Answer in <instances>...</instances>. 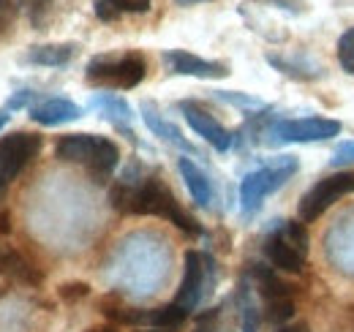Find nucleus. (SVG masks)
I'll use <instances>...</instances> for the list:
<instances>
[{
	"label": "nucleus",
	"mask_w": 354,
	"mask_h": 332,
	"mask_svg": "<svg viewBox=\"0 0 354 332\" xmlns=\"http://www.w3.org/2000/svg\"><path fill=\"white\" fill-rule=\"evenodd\" d=\"M262 253H265L267 264L281 270V273H292L300 275L306 270V259H308V232L303 226V221H272L267 226L265 240H262Z\"/></svg>",
	"instance_id": "5"
},
{
	"label": "nucleus",
	"mask_w": 354,
	"mask_h": 332,
	"mask_svg": "<svg viewBox=\"0 0 354 332\" xmlns=\"http://www.w3.org/2000/svg\"><path fill=\"white\" fill-rule=\"evenodd\" d=\"M142 332H175V330H158V327H147V330H142Z\"/></svg>",
	"instance_id": "37"
},
{
	"label": "nucleus",
	"mask_w": 354,
	"mask_h": 332,
	"mask_svg": "<svg viewBox=\"0 0 354 332\" xmlns=\"http://www.w3.org/2000/svg\"><path fill=\"white\" fill-rule=\"evenodd\" d=\"M177 172H180V177H183V183H185L191 199L196 202V208H205V210L213 208L216 191H213V183H210V177L205 174V169L196 164L194 158L180 156V158H177Z\"/></svg>",
	"instance_id": "19"
},
{
	"label": "nucleus",
	"mask_w": 354,
	"mask_h": 332,
	"mask_svg": "<svg viewBox=\"0 0 354 332\" xmlns=\"http://www.w3.org/2000/svg\"><path fill=\"white\" fill-rule=\"evenodd\" d=\"M254 3L270 6V8H278V11H286V14H292V17L308 11V3H306V0H254Z\"/></svg>",
	"instance_id": "27"
},
{
	"label": "nucleus",
	"mask_w": 354,
	"mask_h": 332,
	"mask_svg": "<svg viewBox=\"0 0 354 332\" xmlns=\"http://www.w3.org/2000/svg\"><path fill=\"white\" fill-rule=\"evenodd\" d=\"M164 68L172 77H194V80H226L232 74L229 63L223 60H207L188 49H164L161 52Z\"/></svg>",
	"instance_id": "12"
},
{
	"label": "nucleus",
	"mask_w": 354,
	"mask_h": 332,
	"mask_svg": "<svg viewBox=\"0 0 354 332\" xmlns=\"http://www.w3.org/2000/svg\"><path fill=\"white\" fill-rule=\"evenodd\" d=\"M147 77V57L142 52H101L85 66V82L95 90H133Z\"/></svg>",
	"instance_id": "4"
},
{
	"label": "nucleus",
	"mask_w": 354,
	"mask_h": 332,
	"mask_svg": "<svg viewBox=\"0 0 354 332\" xmlns=\"http://www.w3.org/2000/svg\"><path fill=\"white\" fill-rule=\"evenodd\" d=\"M177 109L185 118V123L191 125V131L196 136H202L216 153H229L234 147V133L226 125L218 123L202 104H196V101H177Z\"/></svg>",
	"instance_id": "13"
},
{
	"label": "nucleus",
	"mask_w": 354,
	"mask_h": 332,
	"mask_svg": "<svg viewBox=\"0 0 354 332\" xmlns=\"http://www.w3.org/2000/svg\"><path fill=\"white\" fill-rule=\"evenodd\" d=\"M172 275V248L153 232H133L118 243L106 264V281L118 294L150 299L167 286Z\"/></svg>",
	"instance_id": "1"
},
{
	"label": "nucleus",
	"mask_w": 354,
	"mask_h": 332,
	"mask_svg": "<svg viewBox=\"0 0 354 332\" xmlns=\"http://www.w3.org/2000/svg\"><path fill=\"white\" fill-rule=\"evenodd\" d=\"M275 332H310V327L306 322H297V324H286V327H278Z\"/></svg>",
	"instance_id": "31"
},
{
	"label": "nucleus",
	"mask_w": 354,
	"mask_h": 332,
	"mask_svg": "<svg viewBox=\"0 0 354 332\" xmlns=\"http://www.w3.org/2000/svg\"><path fill=\"white\" fill-rule=\"evenodd\" d=\"M80 44L77 42H55V44H33L22 52L19 63L25 66H39V68H66L68 63H74V57L80 55Z\"/></svg>",
	"instance_id": "16"
},
{
	"label": "nucleus",
	"mask_w": 354,
	"mask_h": 332,
	"mask_svg": "<svg viewBox=\"0 0 354 332\" xmlns=\"http://www.w3.org/2000/svg\"><path fill=\"white\" fill-rule=\"evenodd\" d=\"M267 66L278 74L295 80V82H316L324 77V66L316 63L308 55H283V52H267Z\"/></svg>",
	"instance_id": "18"
},
{
	"label": "nucleus",
	"mask_w": 354,
	"mask_h": 332,
	"mask_svg": "<svg viewBox=\"0 0 354 332\" xmlns=\"http://www.w3.org/2000/svg\"><path fill=\"white\" fill-rule=\"evenodd\" d=\"M300 169V161L295 156H275L267 158L262 166H257L254 172H248L240 180V212L243 218H254L270 194H275L278 188H283Z\"/></svg>",
	"instance_id": "6"
},
{
	"label": "nucleus",
	"mask_w": 354,
	"mask_h": 332,
	"mask_svg": "<svg viewBox=\"0 0 354 332\" xmlns=\"http://www.w3.org/2000/svg\"><path fill=\"white\" fill-rule=\"evenodd\" d=\"M55 158L82 166L95 183H106L120 164V147L98 133H66L55 145Z\"/></svg>",
	"instance_id": "3"
},
{
	"label": "nucleus",
	"mask_w": 354,
	"mask_h": 332,
	"mask_svg": "<svg viewBox=\"0 0 354 332\" xmlns=\"http://www.w3.org/2000/svg\"><path fill=\"white\" fill-rule=\"evenodd\" d=\"M0 270H3L8 278H14L17 284H25V286H39V284L44 281V275H41L22 253H17V250H8V253L0 256Z\"/></svg>",
	"instance_id": "21"
},
{
	"label": "nucleus",
	"mask_w": 354,
	"mask_h": 332,
	"mask_svg": "<svg viewBox=\"0 0 354 332\" xmlns=\"http://www.w3.org/2000/svg\"><path fill=\"white\" fill-rule=\"evenodd\" d=\"M109 202L123 215L161 218V221L172 223L180 232L191 234V237H202L199 221L188 210H183V205L172 194V188L164 183V177L156 169H147L139 158L129 161V166L123 169L118 185L109 194Z\"/></svg>",
	"instance_id": "2"
},
{
	"label": "nucleus",
	"mask_w": 354,
	"mask_h": 332,
	"mask_svg": "<svg viewBox=\"0 0 354 332\" xmlns=\"http://www.w3.org/2000/svg\"><path fill=\"white\" fill-rule=\"evenodd\" d=\"M349 194H354V172L338 169L327 177H319L303 194V199L297 205V218L303 223H313V221H319V215H324L335 202H341Z\"/></svg>",
	"instance_id": "10"
},
{
	"label": "nucleus",
	"mask_w": 354,
	"mask_h": 332,
	"mask_svg": "<svg viewBox=\"0 0 354 332\" xmlns=\"http://www.w3.org/2000/svg\"><path fill=\"white\" fill-rule=\"evenodd\" d=\"M248 281L262 297L265 305V319L270 324H283L295 316V291L292 284H286L275 267L270 264H251L248 267Z\"/></svg>",
	"instance_id": "9"
},
{
	"label": "nucleus",
	"mask_w": 354,
	"mask_h": 332,
	"mask_svg": "<svg viewBox=\"0 0 354 332\" xmlns=\"http://www.w3.org/2000/svg\"><path fill=\"white\" fill-rule=\"evenodd\" d=\"M175 3L183 8H191V6H199V3H210V0H175Z\"/></svg>",
	"instance_id": "33"
},
{
	"label": "nucleus",
	"mask_w": 354,
	"mask_h": 332,
	"mask_svg": "<svg viewBox=\"0 0 354 332\" xmlns=\"http://www.w3.org/2000/svg\"><path fill=\"white\" fill-rule=\"evenodd\" d=\"M36 95L39 93H33V90H17L8 101H6V109L8 112H19V109H30L33 104H36Z\"/></svg>",
	"instance_id": "29"
},
{
	"label": "nucleus",
	"mask_w": 354,
	"mask_h": 332,
	"mask_svg": "<svg viewBox=\"0 0 354 332\" xmlns=\"http://www.w3.org/2000/svg\"><path fill=\"white\" fill-rule=\"evenodd\" d=\"M341 133V123L333 118H292V120H270L262 131V145L281 147V145H310V142H327Z\"/></svg>",
	"instance_id": "8"
},
{
	"label": "nucleus",
	"mask_w": 354,
	"mask_h": 332,
	"mask_svg": "<svg viewBox=\"0 0 354 332\" xmlns=\"http://www.w3.org/2000/svg\"><path fill=\"white\" fill-rule=\"evenodd\" d=\"M88 107L93 112H98V118H104L115 131H120L131 145H139V136L133 131V118L136 115H133L131 104L123 95H118V93H93Z\"/></svg>",
	"instance_id": "14"
},
{
	"label": "nucleus",
	"mask_w": 354,
	"mask_h": 332,
	"mask_svg": "<svg viewBox=\"0 0 354 332\" xmlns=\"http://www.w3.org/2000/svg\"><path fill=\"white\" fill-rule=\"evenodd\" d=\"M139 115H142V120H145L147 131L153 136H158L161 142H167V145H172L177 150H183L185 156H199V150L183 136V131L172 120H167V115H161V109L153 101H142L139 104Z\"/></svg>",
	"instance_id": "15"
},
{
	"label": "nucleus",
	"mask_w": 354,
	"mask_h": 332,
	"mask_svg": "<svg viewBox=\"0 0 354 332\" xmlns=\"http://www.w3.org/2000/svg\"><path fill=\"white\" fill-rule=\"evenodd\" d=\"M30 120L46 128H55V125H66L74 123L85 115V109L80 104H74L71 98H63V95H52V98H41L36 101L30 109H28Z\"/></svg>",
	"instance_id": "17"
},
{
	"label": "nucleus",
	"mask_w": 354,
	"mask_h": 332,
	"mask_svg": "<svg viewBox=\"0 0 354 332\" xmlns=\"http://www.w3.org/2000/svg\"><path fill=\"white\" fill-rule=\"evenodd\" d=\"M330 164L335 166V169H341V166L354 164V139H352V142H341V145L335 147V153H333Z\"/></svg>",
	"instance_id": "30"
},
{
	"label": "nucleus",
	"mask_w": 354,
	"mask_h": 332,
	"mask_svg": "<svg viewBox=\"0 0 354 332\" xmlns=\"http://www.w3.org/2000/svg\"><path fill=\"white\" fill-rule=\"evenodd\" d=\"M216 284H218L216 259L202 250H188L183 256V281H180V289L172 302L177 308H183L185 313H194Z\"/></svg>",
	"instance_id": "7"
},
{
	"label": "nucleus",
	"mask_w": 354,
	"mask_h": 332,
	"mask_svg": "<svg viewBox=\"0 0 354 332\" xmlns=\"http://www.w3.org/2000/svg\"><path fill=\"white\" fill-rule=\"evenodd\" d=\"M0 232H11V218L6 212L0 215Z\"/></svg>",
	"instance_id": "32"
},
{
	"label": "nucleus",
	"mask_w": 354,
	"mask_h": 332,
	"mask_svg": "<svg viewBox=\"0 0 354 332\" xmlns=\"http://www.w3.org/2000/svg\"><path fill=\"white\" fill-rule=\"evenodd\" d=\"M60 299H66V302H80V299H85L90 294V286L88 284H82V281H68V284H63L60 289Z\"/></svg>",
	"instance_id": "28"
},
{
	"label": "nucleus",
	"mask_w": 354,
	"mask_h": 332,
	"mask_svg": "<svg viewBox=\"0 0 354 332\" xmlns=\"http://www.w3.org/2000/svg\"><path fill=\"white\" fill-rule=\"evenodd\" d=\"M213 98H218L229 107H237V109H245V112H262L267 109V104L257 95H248V93H240V90H213Z\"/></svg>",
	"instance_id": "23"
},
{
	"label": "nucleus",
	"mask_w": 354,
	"mask_h": 332,
	"mask_svg": "<svg viewBox=\"0 0 354 332\" xmlns=\"http://www.w3.org/2000/svg\"><path fill=\"white\" fill-rule=\"evenodd\" d=\"M17 17H19V3L14 0H0V42L11 36L14 25H17Z\"/></svg>",
	"instance_id": "26"
},
{
	"label": "nucleus",
	"mask_w": 354,
	"mask_h": 332,
	"mask_svg": "<svg viewBox=\"0 0 354 332\" xmlns=\"http://www.w3.org/2000/svg\"><path fill=\"white\" fill-rule=\"evenodd\" d=\"M88 332H115L112 327H93V330H88Z\"/></svg>",
	"instance_id": "36"
},
{
	"label": "nucleus",
	"mask_w": 354,
	"mask_h": 332,
	"mask_svg": "<svg viewBox=\"0 0 354 332\" xmlns=\"http://www.w3.org/2000/svg\"><path fill=\"white\" fill-rule=\"evenodd\" d=\"M8 183H11V180H8V177H6V172L0 169V194H3L6 188H8Z\"/></svg>",
	"instance_id": "34"
},
{
	"label": "nucleus",
	"mask_w": 354,
	"mask_h": 332,
	"mask_svg": "<svg viewBox=\"0 0 354 332\" xmlns=\"http://www.w3.org/2000/svg\"><path fill=\"white\" fill-rule=\"evenodd\" d=\"M335 55H338L341 68H344L349 77H354V28L341 33V39L335 44Z\"/></svg>",
	"instance_id": "25"
},
{
	"label": "nucleus",
	"mask_w": 354,
	"mask_h": 332,
	"mask_svg": "<svg viewBox=\"0 0 354 332\" xmlns=\"http://www.w3.org/2000/svg\"><path fill=\"white\" fill-rule=\"evenodd\" d=\"M153 0H93V11L101 22H118L129 14H147Z\"/></svg>",
	"instance_id": "20"
},
{
	"label": "nucleus",
	"mask_w": 354,
	"mask_h": 332,
	"mask_svg": "<svg viewBox=\"0 0 354 332\" xmlns=\"http://www.w3.org/2000/svg\"><path fill=\"white\" fill-rule=\"evenodd\" d=\"M17 3L25 11L30 28L46 30V22H49V14H52V0H17Z\"/></svg>",
	"instance_id": "24"
},
{
	"label": "nucleus",
	"mask_w": 354,
	"mask_h": 332,
	"mask_svg": "<svg viewBox=\"0 0 354 332\" xmlns=\"http://www.w3.org/2000/svg\"><path fill=\"white\" fill-rule=\"evenodd\" d=\"M44 147V136L36 131H11L0 139V169L8 180L19 177L22 169L36 161Z\"/></svg>",
	"instance_id": "11"
},
{
	"label": "nucleus",
	"mask_w": 354,
	"mask_h": 332,
	"mask_svg": "<svg viewBox=\"0 0 354 332\" xmlns=\"http://www.w3.org/2000/svg\"><path fill=\"white\" fill-rule=\"evenodd\" d=\"M234 302L240 308V332H257L259 330V308L254 302V286L248 278L240 281L237 294H234Z\"/></svg>",
	"instance_id": "22"
},
{
	"label": "nucleus",
	"mask_w": 354,
	"mask_h": 332,
	"mask_svg": "<svg viewBox=\"0 0 354 332\" xmlns=\"http://www.w3.org/2000/svg\"><path fill=\"white\" fill-rule=\"evenodd\" d=\"M8 118H11V112H8L6 107H3V109H0V128H3V125L8 123Z\"/></svg>",
	"instance_id": "35"
}]
</instances>
